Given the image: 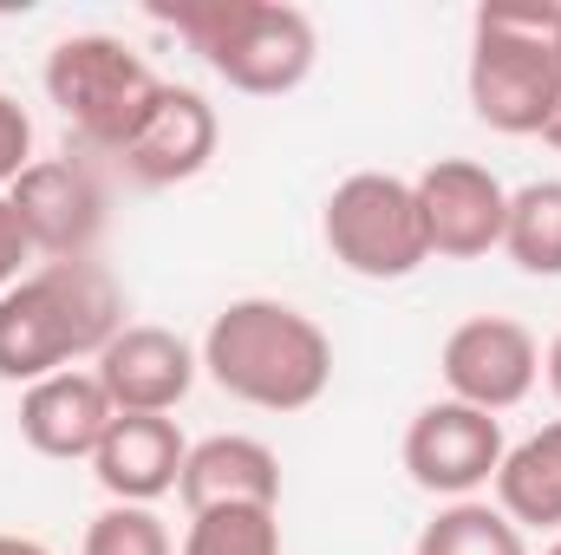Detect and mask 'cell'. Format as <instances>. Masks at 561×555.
Instances as JSON below:
<instances>
[{
	"mask_svg": "<svg viewBox=\"0 0 561 555\" xmlns=\"http://www.w3.org/2000/svg\"><path fill=\"white\" fill-rule=\"evenodd\" d=\"M424 216V242L444 262H477L490 249H503V223H510V190L496 170L470 163V157H437L431 170L412 177Z\"/></svg>",
	"mask_w": 561,
	"mask_h": 555,
	"instance_id": "obj_10",
	"label": "cell"
},
{
	"mask_svg": "<svg viewBox=\"0 0 561 555\" xmlns=\"http://www.w3.org/2000/svg\"><path fill=\"white\" fill-rule=\"evenodd\" d=\"M26 262H33V236H26L13 196L0 190V294H7L13 281H26Z\"/></svg>",
	"mask_w": 561,
	"mask_h": 555,
	"instance_id": "obj_22",
	"label": "cell"
},
{
	"mask_svg": "<svg viewBox=\"0 0 561 555\" xmlns=\"http://www.w3.org/2000/svg\"><path fill=\"white\" fill-rule=\"evenodd\" d=\"M196 360L236 406H255V412H307L333 380L327 327L275 294L229 301L209 320Z\"/></svg>",
	"mask_w": 561,
	"mask_h": 555,
	"instance_id": "obj_1",
	"label": "cell"
},
{
	"mask_svg": "<svg viewBox=\"0 0 561 555\" xmlns=\"http://www.w3.org/2000/svg\"><path fill=\"white\" fill-rule=\"evenodd\" d=\"M542 373H549V386H556V399H561V333H556V347L542 353Z\"/></svg>",
	"mask_w": 561,
	"mask_h": 555,
	"instance_id": "obj_25",
	"label": "cell"
},
{
	"mask_svg": "<svg viewBox=\"0 0 561 555\" xmlns=\"http://www.w3.org/2000/svg\"><path fill=\"white\" fill-rule=\"evenodd\" d=\"M26 163H33V118L13 92H0V190H13Z\"/></svg>",
	"mask_w": 561,
	"mask_h": 555,
	"instance_id": "obj_21",
	"label": "cell"
},
{
	"mask_svg": "<svg viewBox=\"0 0 561 555\" xmlns=\"http://www.w3.org/2000/svg\"><path fill=\"white\" fill-rule=\"evenodd\" d=\"M503 451H510L503 444V418L457 406V399H431L405 424V471H412L419 490L444 497V503H463L483 484H496Z\"/></svg>",
	"mask_w": 561,
	"mask_h": 555,
	"instance_id": "obj_9",
	"label": "cell"
},
{
	"mask_svg": "<svg viewBox=\"0 0 561 555\" xmlns=\"http://www.w3.org/2000/svg\"><path fill=\"white\" fill-rule=\"evenodd\" d=\"M79 555H176V543H170V530H163L157 510H144V503H105L85 523Z\"/></svg>",
	"mask_w": 561,
	"mask_h": 555,
	"instance_id": "obj_20",
	"label": "cell"
},
{
	"mask_svg": "<svg viewBox=\"0 0 561 555\" xmlns=\"http://www.w3.org/2000/svg\"><path fill=\"white\" fill-rule=\"evenodd\" d=\"M183 555H280V523L262 503L196 510L183 530Z\"/></svg>",
	"mask_w": 561,
	"mask_h": 555,
	"instance_id": "obj_19",
	"label": "cell"
},
{
	"mask_svg": "<svg viewBox=\"0 0 561 555\" xmlns=\"http://www.w3.org/2000/svg\"><path fill=\"white\" fill-rule=\"evenodd\" d=\"M92 373H99V386H105L112 412L170 418L183 399H190V386H196L203 360H196V347H190L183 333L138 320V327H118V333H112V347L92 360Z\"/></svg>",
	"mask_w": 561,
	"mask_h": 555,
	"instance_id": "obj_11",
	"label": "cell"
},
{
	"mask_svg": "<svg viewBox=\"0 0 561 555\" xmlns=\"http://www.w3.org/2000/svg\"><path fill=\"white\" fill-rule=\"evenodd\" d=\"M163 26H176L190 39V53H203V66L249 92V99H280L313 72V20L287 0H157L150 7Z\"/></svg>",
	"mask_w": 561,
	"mask_h": 555,
	"instance_id": "obj_4",
	"label": "cell"
},
{
	"mask_svg": "<svg viewBox=\"0 0 561 555\" xmlns=\"http://www.w3.org/2000/svg\"><path fill=\"white\" fill-rule=\"evenodd\" d=\"M437 366H444V386H450L457 406H477V412L503 418L536 393V380H542V347H536V333H529L523 320H510V314H477V320L450 327Z\"/></svg>",
	"mask_w": 561,
	"mask_h": 555,
	"instance_id": "obj_7",
	"label": "cell"
},
{
	"mask_svg": "<svg viewBox=\"0 0 561 555\" xmlns=\"http://www.w3.org/2000/svg\"><path fill=\"white\" fill-rule=\"evenodd\" d=\"M183 457H190V444H183L176 418L118 412L112 431L99 438V451H92V477H99V490H105L112 503H144V510H150L157 497L176 490Z\"/></svg>",
	"mask_w": 561,
	"mask_h": 555,
	"instance_id": "obj_13",
	"label": "cell"
},
{
	"mask_svg": "<svg viewBox=\"0 0 561 555\" xmlns=\"http://www.w3.org/2000/svg\"><path fill=\"white\" fill-rule=\"evenodd\" d=\"M496 510L516 530H561V418L503 451V464H496Z\"/></svg>",
	"mask_w": 561,
	"mask_h": 555,
	"instance_id": "obj_16",
	"label": "cell"
},
{
	"mask_svg": "<svg viewBox=\"0 0 561 555\" xmlns=\"http://www.w3.org/2000/svg\"><path fill=\"white\" fill-rule=\"evenodd\" d=\"M503 249L523 275H561V177H536V183L510 190Z\"/></svg>",
	"mask_w": 561,
	"mask_h": 555,
	"instance_id": "obj_17",
	"label": "cell"
},
{
	"mask_svg": "<svg viewBox=\"0 0 561 555\" xmlns=\"http://www.w3.org/2000/svg\"><path fill=\"white\" fill-rule=\"evenodd\" d=\"M26 236H33V256L46 262H92L99 236H105V183L92 177L85 157H33L20 170V183L7 190Z\"/></svg>",
	"mask_w": 561,
	"mask_h": 555,
	"instance_id": "obj_8",
	"label": "cell"
},
{
	"mask_svg": "<svg viewBox=\"0 0 561 555\" xmlns=\"http://www.w3.org/2000/svg\"><path fill=\"white\" fill-rule=\"evenodd\" d=\"M39 79H46V99L59 105V118L72 125L79 150H92V157H118L163 92V79L144 66V53L125 46L118 33H66L46 53Z\"/></svg>",
	"mask_w": 561,
	"mask_h": 555,
	"instance_id": "obj_5",
	"label": "cell"
},
{
	"mask_svg": "<svg viewBox=\"0 0 561 555\" xmlns=\"http://www.w3.org/2000/svg\"><path fill=\"white\" fill-rule=\"evenodd\" d=\"M561 79V0H490L470 20V112L503 138H536Z\"/></svg>",
	"mask_w": 561,
	"mask_h": 555,
	"instance_id": "obj_3",
	"label": "cell"
},
{
	"mask_svg": "<svg viewBox=\"0 0 561 555\" xmlns=\"http://www.w3.org/2000/svg\"><path fill=\"white\" fill-rule=\"evenodd\" d=\"M412 555H529V543H523V530H516L496 503L463 497V503H444V510L424 523Z\"/></svg>",
	"mask_w": 561,
	"mask_h": 555,
	"instance_id": "obj_18",
	"label": "cell"
},
{
	"mask_svg": "<svg viewBox=\"0 0 561 555\" xmlns=\"http://www.w3.org/2000/svg\"><path fill=\"white\" fill-rule=\"evenodd\" d=\"M176 497L183 510H229V503H280V457L262 438H242V431H216L203 444H190L183 457V477H176Z\"/></svg>",
	"mask_w": 561,
	"mask_h": 555,
	"instance_id": "obj_15",
	"label": "cell"
},
{
	"mask_svg": "<svg viewBox=\"0 0 561 555\" xmlns=\"http://www.w3.org/2000/svg\"><path fill=\"white\" fill-rule=\"evenodd\" d=\"M112 418L118 412H112L99 373H79V366H66V373H53V380L20 393V438L39 457H59V464H72V457L92 464V451L112 431Z\"/></svg>",
	"mask_w": 561,
	"mask_h": 555,
	"instance_id": "obj_14",
	"label": "cell"
},
{
	"mask_svg": "<svg viewBox=\"0 0 561 555\" xmlns=\"http://www.w3.org/2000/svg\"><path fill=\"white\" fill-rule=\"evenodd\" d=\"M536 138L549 144V150H561V79H556V99H549V118H542V132Z\"/></svg>",
	"mask_w": 561,
	"mask_h": 555,
	"instance_id": "obj_23",
	"label": "cell"
},
{
	"mask_svg": "<svg viewBox=\"0 0 561 555\" xmlns=\"http://www.w3.org/2000/svg\"><path fill=\"white\" fill-rule=\"evenodd\" d=\"M542 555H561V536H556V543H549V550H542Z\"/></svg>",
	"mask_w": 561,
	"mask_h": 555,
	"instance_id": "obj_26",
	"label": "cell"
},
{
	"mask_svg": "<svg viewBox=\"0 0 561 555\" xmlns=\"http://www.w3.org/2000/svg\"><path fill=\"white\" fill-rule=\"evenodd\" d=\"M216 138H222L216 105H209L196 86H170V79H163L157 105L144 112V125L131 132V144L118 150V163H125L138 183H150V190H170V183H190V177L209 170Z\"/></svg>",
	"mask_w": 561,
	"mask_h": 555,
	"instance_id": "obj_12",
	"label": "cell"
},
{
	"mask_svg": "<svg viewBox=\"0 0 561 555\" xmlns=\"http://www.w3.org/2000/svg\"><path fill=\"white\" fill-rule=\"evenodd\" d=\"M0 555H53V550L33 543V536H7V530H0Z\"/></svg>",
	"mask_w": 561,
	"mask_h": 555,
	"instance_id": "obj_24",
	"label": "cell"
},
{
	"mask_svg": "<svg viewBox=\"0 0 561 555\" xmlns=\"http://www.w3.org/2000/svg\"><path fill=\"white\" fill-rule=\"evenodd\" d=\"M320 242L359 281H405L431 262L419 196L392 170H353L346 183H333L320 209Z\"/></svg>",
	"mask_w": 561,
	"mask_h": 555,
	"instance_id": "obj_6",
	"label": "cell"
},
{
	"mask_svg": "<svg viewBox=\"0 0 561 555\" xmlns=\"http://www.w3.org/2000/svg\"><path fill=\"white\" fill-rule=\"evenodd\" d=\"M125 327V294L99 262H46L0 294V380L39 386L79 360H99Z\"/></svg>",
	"mask_w": 561,
	"mask_h": 555,
	"instance_id": "obj_2",
	"label": "cell"
}]
</instances>
